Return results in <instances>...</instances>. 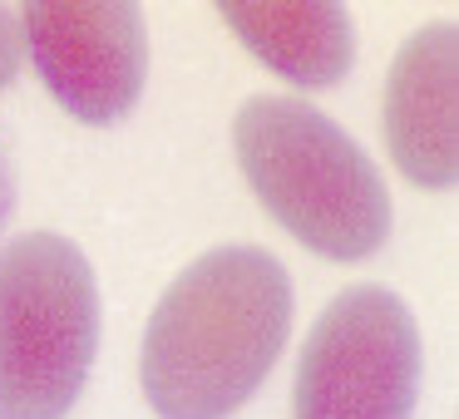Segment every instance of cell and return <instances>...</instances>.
Wrapping results in <instances>:
<instances>
[{"label":"cell","mask_w":459,"mask_h":419,"mask_svg":"<svg viewBox=\"0 0 459 419\" xmlns=\"http://www.w3.org/2000/svg\"><path fill=\"white\" fill-rule=\"evenodd\" d=\"M291 336V281L262 247L198 257L149 321L139 380L159 419H228L257 395Z\"/></svg>","instance_id":"obj_1"},{"label":"cell","mask_w":459,"mask_h":419,"mask_svg":"<svg viewBox=\"0 0 459 419\" xmlns=\"http://www.w3.org/2000/svg\"><path fill=\"white\" fill-rule=\"evenodd\" d=\"M232 143L257 202L316 257L360 261L390 237V192L376 163L321 109L291 94L247 99Z\"/></svg>","instance_id":"obj_2"},{"label":"cell","mask_w":459,"mask_h":419,"mask_svg":"<svg viewBox=\"0 0 459 419\" xmlns=\"http://www.w3.org/2000/svg\"><path fill=\"white\" fill-rule=\"evenodd\" d=\"M100 346V291L60 232L0 247V419H65Z\"/></svg>","instance_id":"obj_3"},{"label":"cell","mask_w":459,"mask_h":419,"mask_svg":"<svg viewBox=\"0 0 459 419\" xmlns=\"http://www.w3.org/2000/svg\"><path fill=\"white\" fill-rule=\"evenodd\" d=\"M420 330L385 286H351L321 311L291 389V419H410Z\"/></svg>","instance_id":"obj_4"},{"label":"cell","mask_w":459,"mask_h":419,"mask_svg":"<svg viewBox=\"0 0 459 419\" xmlns=\"http://www.w3.org/2000/svg\"><path fill=\"white\" fill-rule=\"evenodd\" d=\"M21 40L45 90L84 124H114L134 109L149 74V35L129 0H30Z\"/></svg>","instance_id":"obj_5"},{"label":"cell","mask_w":459,"mask_h":419,"mask_svg":"<svg viewBox=\"0 0 459 419\" xmlns=\"http://www.w3.org/2000/svg\"><path fill=\"white\" fill-rule=\"evenodd\" d=\"M385 143L415 188H449L459 173V30L429 21L400 45L385 80Z\"/></svg>","instance_id":"obj_6"},{"label":"cell","mask_w":459,"mask_h":419,"mask_svg":"<svg viewBox=\"0 0 459 419\" xmlns=\"http://www.w3.org/2000/svg\"><path fill=\"white\" fill-rule=\"evenodd\" d=\"M218 15L238 30V40L257 55L267 70L301 90L336 84L356 60V30L351 15L326 0H222Z\"/></svg>","instance_id":"obj_7"},{"label":"cell","mask_w":459,"mask_h":419,"mask_svg":"<svg viewBox=\"0 0 459 419\" xmlns=\"http://www.w3.org/2000/svg\"><path fill=\"white\" fill-rule=\"evenodd\" d=\"M21 50H25L21 21H15V11L0 5V90H5V84L15 80V70H21Z\"/></svg>","instance_id":"obj_8"},{"label":"cell","mask_w":459,"mask_h":419,"mask_svg":"<svg viewBox=\"0 0 459 419\" xmlns=\"http://www.w3.org/2000/svg\"><path fill=\"white\" fill-rule=\"evenodd\" d=\"M11 208H15V178H11V158H5V149H0V232H5V222H11Z\"/></svg>","instance_id":"obj_9"}]
</instances>
